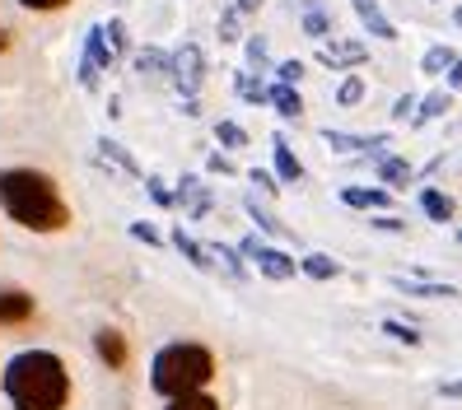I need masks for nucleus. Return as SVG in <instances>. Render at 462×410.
I'll list each match as a JSON object with an SVG mask.
<instances>
[{"label": "nucleus", "instance_id": "f257e3e1", "mask_svg": "<svg viewBox=\"0 0 462 410\" xmlns=\"http://www.w3.org/2000/svg\"><path fill=\"white\" fill-rule=\"evenodd\" d=\"M0 210L29 233H61L70 224V205L61 201L57 182L38 169H5L0 173Z\"/></svg>", "mask_w": 462, "mask_h": 410}, {"label": "nucleus", "instance_id": "f03ea898", "mask_svg": "<svg viewBox=\"0 0 462 410\" xmlns=\"http://www.w3.org/2000/svg\"><path fill=\"white\" fill-rule=\"evenodd\" d=\"M5 396L14 410H66L70 373L51 350H23L5 364Z\"/></svg>", "mask_w": 462, "mask_h": 410}, {"label": "nucleus", "instance_id": "7ed1b4c3", "mask_svg": "<svg viewBox=\"0 0 462 410\" xmlns=\"http://www.w3.org/2000/svg\"><path fill=\"white\" fill-rule=\"evenodd\" d=\"M215 378V354L197 341H173L154 354L150 364V387L159 396H187V392H206V382Z\"/></svg>", "mask_w": 462, "mask_h": 410}, {"label": "nucleus", "instance_id": "20e7f679", "mask_svg": "<svg viewBox=\"0 0 462 410\" xmlns=\"http://www.w3.org/2000/svg\"><path fill=\"white\" fill-rule=\"evenodd\" d=\"M169 79L182 98H197L201 85H206V51L197 42H182L173 57H169Z\"/></svg>", "mask_w": 462, "mask_h": 410}, {"label": "nucleus", "instance_id": "39448f33", "mask_svg": "<svg viewBox=\"0 0 462 410\" xmlns=\"http://www.w3.org/2000/svg\"><path fill=\"white\" fill-rule=\"evenodd\" d=\"M238 257L257 261V270H262L266 280H294V276H299V261H294L290 252L266 248V242H257V238H243V242H238Z\"/></svg>", "mask_w": 462, "mask_h": 410}, {"label": "nucleus", "instance_id": "423d86ee", "mask_svg": "<svg viewBox=\"0 0 462 410\" xmlns=\"http://www.w3.org/2000/svg\"><path fill=\"white\" fill-rule=\"evenodd\" d=\"M322 145H332L337 154H365V159H383L393 145H388V131H374V135H350V131H322Z\"/></svg>", "mask_w": 462, "mask_h": 410}, {"label": "nucleus", "instance_id": "0eeeda50", "mask_svg": "<svg viewBox=\"0 0 462 410\" xmlns=\"http://www.w3.org/2000/svg\"><path fill=\"white\" fill-rule=\"evenodd\" d=\"M318 61L350 75V66H365V61H369V47H365L360 38H328V42L318 47Z\"/></svg>", "mask_w": 462, "mask_h": 410}, {"label": "nucleus", "instance_id": "6e6552de", "mask_svg": "<svg viewBox=\"0 0 462 410\" xmlns=\"http://www.w3.org/2000/svg\"><path fill=\"white\" fill-rule=\"evenodd\" d=\"M337 201L350 210H388L393 205V191L388 187H341Z\"/></svg>", "mask_w": 462, "mask_h": 410}, {"label": "nucleus", "instance_id": "1a4fd4ad", "mask_svg": "<svg viewBox=\"0 0 462 410\" xmlns=\"http://www.w3.org/2000/svg\"><path fill=\"white\" fill-rule=\"evenodd\" d=\"M271 163H276V182H281V187L304 182V163H299V154L290 150L285 135H276V141H271Z\"/></svg>", "mask_w": 462, "mask_h": 410}, {"label": "nucleus", "instance_id": "9d476101", "mask_svg": "<svg viewBox=\"0 0 462 410\" xmlns=\"http://www.w3.org/2000/svg\"><path fill=\"white\" fill-rule=\"evenodd\" d=\"M350 10L360 14V23L369 29V38H383V42H397V23L378 10V0H350Z\"/></svg>", "mask_w": 462, "mask_h": 410}, {"label": "nucleus", "instance_id": "9b49d317", "mask_svg": "<svg viewBox=\"0 0 462 410\" xmlns=\"http://www.w3.org/2000/svg\"><path fill=\"white\" fill-rule=\"evenodd\" d=\"M94 350H98V360L107 369H126V360H131V345H126V336L117 332V326H103V332L94 336Z\"/></svg>", "mask_w": 462, "mask_h": 410}, {"label": "nucleus", "instance_id": "f8f14e48", "mask_svg": "<svg viewBox=\"0 0 462 410\" xmlns=\"http://www.w3.org/2000/svg\"><path fill=\"white\" fill-rule=\"evenodd\" d=\"M266 103L276 107L285 122H299V117H304V98H299V85H281V79H271V85H266Z\"/></svg>", "mask_w": 462, "mask_h": 410}, {"label": "nucleus", "instance_id": "ddd939ff", "mask_svg": "<svg viewBox=\"0 0 462 410\" xmlns=\"http://www.w3.org/2000/svg\"><path fill=\"white\" fill-rule=\"evenodd\" d=\"M173 196H178V205H182L187 214H192V220H201V214H210V187H206L201 178H182Z\"/></svg>", "mask_w": 462, "mask_h": 410}, {"label": "nucleus", "instance_id": "4468645a", "mask_svg": "<svg viewBox=\"0 0 462 410\" xmlns=\"http://www.w3.org/2000/svg\"><path fill=\"white\" fill-rule=\"evenodd\" d=\"M33 317V294L23 289H0V326H19Z\"/></svg>", "mask_w": 462, "mask_h": 410}, {"label": "nucleus", "instance_id": "2eb2a0df", "mask_svg": "<svg viewBox=\"0 0 462 410\" xmlns=\"http://www.w3.org/2000/svg\"><path fill=\"white\" fill-rule=\"evenodd\" d=\"M85 61H89L98 75H103V70H113V61H117V51H113V42H107L103 23H94L89 38H85Z\"/></svg>", "mask_w": 462, "mask_h": 410}, {"label": "nucleus", "instance_id": "dca6fc26", "mask_svg": "<svg viewBox=\"0 0 462 410\" xmlns=\"http://www.w3.org/2000/svg\"><path fill=\"white\" fill-rule=\"evenodd\" d=\"M453 107V89H430L425 98H416V113H411V126H425V122H439Z\"/></svg>", "mask_w": 462, "mask_h": 410}, {"label": "nucleus", "instance_id": "f3484780", "mask_svg": "<svg viewBox=\"0 0 462 410\" xmlns=\"http://www.w3.org/2000/svg\"><path fill=\"white\" fill-rule=\"evenodd\" d=\"M378 182H383L388 191H402V187L416 182V169L406 159H397V154H383V159H378Z\"/></svg>", "mask_w": 462, "mask_h": 410}, {"label": "nucleus", "instance_id": "a211bd4d", "mask_svg": "<svg viewBox=\"0 0 462 410\" xmlns=\"http://www.w3.org/2000/svg\"><path fill=\"white\" fill-rule=\"evenodd\" d=\"M420 210H425V220H430V224H448L453 214H457L453 196H444L439 187H420Z\"/></svg>", "mask_w": 462, "mask_h": 410}, {"label": "nucleus", "instance_id": "6ab92c4d", "mask_svg": "<svg viewBox=\"0 0 462 410\" xmlns=\"http://www.w3.org/2000/svg\"><path fill=\"white\" fill-rule=\"evenodd\" d=\"M393 289L397 294H411V298H457V289L453 285H439V280H406V276H397Z\"/></svg>", "mask_w": 462, "mask_h": 410}, {"label": "nucleus", "instance_id": "aec40b11", "mask_svg": "<svg viewBox=\"0 0 462 410\" xmlns=\"http://www.w3.org/2000/svg\"><path fill=\"white\" fill-rule=\"evenodd\" d=\"M299 276H309V280H337L341 276V261L332 252H309L304 261H299Z\"/></svg>", "mask_w": 462, "mask_h": 410}, {"label": "nucleus", "instance_id": "412c9836", "mask_svg": "<svg viewBox=\"0 0 462 410\" xmlns=\"http://www.w3.org/2000/svg\"><path fill=\"white\" fill-rule=\"evenodd\" d=\"M173 248L192 261L197 270H215V261H210V248H201V242L192 238V233H182V229H173Z\"/></svg>", "mask_w": 462, "mask_h": 410}, {"label": "nucleus", "instance_id": "4be33fe9", "mask_svg": "<svg viewBox=\"0 0 462 410\" xmlns=\"http://www.w3.org/2000/svg\"><path fill=\"white\" fill-rule=\"evenodd\" d=\"M453 61H457V51L444 47V42H434V47H425V57H420V75H448Z\"/></svg>", "mask_w": 462, "mask_h": 410}, {"label": "nucleus", "instance_id": "5701e85b", "mask_svg": "<svg viewBox=\"0 0 462 410\" xmlns=\"http://www.w3.org/2000/svg\"><path fill=\"white\" fill-rule=\"evenodd\" d=\"M299 23H304V33H309V38H322V42L332 38V14L322 10V5H309V10H304V19H299Z\"/></svg>", "mask_w": 462, "mask_h": 410}, {"label": "nucleus", "instance_id": "b1692460", "mask_svg": "<svg viewBox=\"0 0 462 410\" xmlns=\"http://www.w3.org/2000/svg\"><path fill=\"white\" fill-rule=\"evenodd\" d=\"M234 94H238L243 103H266V85H262L253 70H238V75H234Z\"/></svg>", "mask_w": 462, "mask_h": 410}, {"label": "nucleus", "instance_id": "393cba45", "mask_svg": "<svg viewBox=\"0 0 462 410\" xmlns=\"http://www.w3.org/2000/svg\"><path fill=\"white\" fill-rule=\"evenodd\" d=\"M135 70L141 75H169V51H159V47L135 51Z\"/></svg>", "mask_w": 462, "mask_h": 410}, {"label": "nucleus", "instance_id": "a878e982", "mask_svg": "<svg viewBox=\"0 0 462 410\" xmlns=\"http://www.w3.org/2000/svg\"><path fill=\"white\" fill-rule=\"evenodd\" d=\"M98 150H103V159H113L117 169H126L131 178H141V163H135V159H131V154H126L117 141H107V135H103V141H98Z\"/></svg>", "mask_w": 462, "mask_h": 410}, {"label": "nucleus", "instance_id": "bb28decb", "mask_svg": "<svg viewBox=\"0 0 462 410\" xmlns=\"http://www.w3.org/2000/svg\"><path fill=\"white\" fill-rule=\"evenodd\" d=\"M383 336H388V341H397V345H420V341H425L411 322H397V317H388V322H383Z\"/></svg>", "mask_w": 462, "mask_h": 410}, {"label": "nucleus", "instance_id": "cd10ccee", "mask_svg": "<svg viewBox=\"0 0 462 410\" xmlns=\"http://www.w3.org/2000/svg\"><path fill=\"white\" fill-rule=\"evenodd\" d=\"M215 141H220L225 150H248V131H243L238 122H220L215 126Z\"/></svg>", "mask_w": 462, "mask_h": 410}, {"label": "nucleus", "instance_id": "c85d7f7f", "mask_svg": "<svg viewBox=\"0 0 462 410\" xmlns=\"http://www.w3.org/2000/svg\"><path fill=\"white\" fill-rule=\"evenodd\" d=\"M337 103H341V107L365 103V79H360V75H346L341 85H337Z\"/></svg>", "mask_w": 462, "mask_h": 410}, {"label": "nucleus", "instance_id": "c756f323", "mask_svg": "<svg viewBox=\"0 0 462 410\" xmlns=\"http://www.w3.org/2000/svg\"><path fill=\"white\" fill-rule=\"evenodd\" d=\"M169 410H220V401L206 396V392H187V396H173Z\"/></svg>", "mask_w": 462, "mask_h": 410}, {"label": "nucleus", "instance_id": "7c9ffc66", "mask_svg": "<svg viewBox=\"0 0 462 410\" xmlns=\"http://www.w3.org/2000/svg\"><path fill=\"white\" fill-rule=\"evenodd\" d=\"M248 214L257 220V229H262V233H276V238H285V233H290V229H285V224L276 220V214H271V210H262L257 201H248Z\"/></svg>", "mask_w": 462, "mask_h": 410}, {"label": "nucleus", "instance_id": "2f4dec72", "mask_svg": "<svg viewBox=\"0 0 462 410\" xmlns=\"http://www.w3.org/2000/svg\"><path fill=\"white\" fill-rule=\"evenodd\" d=\"M103 33H107V42H113V51H117V57H122V51L131 47V38H126V23H122V19H107V23H103Z\"/></svg>", "mask_w": 462, "mask_h": 410}, {"label": "nucleus", "instance_id": "473e14b6", "mask_svg": "<svg viewBox=\"0 0 462 410\" xmlns=\"http://www.w3.org/2000/svg\"><path fill=\"white\" fill-rule=\"evenodd\" d=\"M271 75H276L281 85H304V75H309V70H304V61H281Z\"/></svg>", "mask_w": 462, "mask_h": 410}, {"label": "nucleus", "instance_id": "72a5a7b5", "mask_svg": "<svg viewBox=\"0 0 462 410\" xmlns=\"http://www.w3.org/2000/svg\"><path fill=\"white\" fill-rule=\"evenodd\" d=\"M145 187H150V201H154V205H164V210H173V205H178V196L164 187V178H145Z\"/></svg>", "mask_w": 462, "mask_h": 410}, {"label": "nucleus", "instance_id": "f704fd0d", "mask_svg": "<svg viewBox=\"0 0 462 410\" xmlns=\"http://www.w3.org/2000/svg\"><path fill=\"white\" fill-rule=\"evenodd\" d=\"M210 257H220V261H225V266L234 270V276H238V280L248 276V266L238 261V248H225V242H215V248H210Z\"/></svg>", "mask_w": 462, "mask_h": 410}, {"label": "nucleus", "instance_id": "c9c22d12", "mask_svg": "<svg viewBox=\"0 0 462 410\" xmlns=\"http://www.w3.org/2000/svg\"><path fill=\"white\" fill-rule=\"evenodd\" d=\"M131 238H141V242H150V248H164V233H159L154 224H145V220H135V224H131Z\"/></svg>", "mask_w": 462, "mask_h": 410}, {"label": "nucleus", "instance_id": "e433bc0d", "mask_svg": "<svg viewBox=\"0 0 462 410\" xmlns=\"http://www.w3.org/2000/svg\"><path fill=\"white\" fill-rule=\"evenodd\" d=\"M238 19H243V14H238L234 5L220 14V42H238Z\"/></svg>", "mask_w": 462, "mask_h": 410}, {"label": "nucleus", "instance_id": "4c0bfd02", "mask_svg": "<svg viewBox=\"0 0 462 410\" xmlns=\"http://www.w3.org/2000/svg\"><path fill=\"white\" fill-rule=\"evenodd\" d=\"M248 66H253V75L266 70V38H248Z\"/></svg>", "mask_w": 462, "mask_h": 410}, {"label": "nucleus", "instance_id": "58836bf2", "mask_svg": "<svg viewBox=\"0 0 462 410\" xmlns=\"http://www.w3.org/2000/svg\"><path fill=\"white\" fill-rule=\"evenodd\" d=\"M248 178H253V187H262V191H266V196H276V191H281V182H276V173H266V169H253Z\"/></svg>", "mask_w": 462, "mask_h": 410}, {"label": "nucleus", "instance_id": "ea45409f", "mask_svg": "<svg viewBox=\"0 0 462 410\" xmlns=\"http://www.w3.org/2000/svg\"><path fill=\"white\" fill-rule=\"evenodd\" d=\"M411 113H416V94H402L393 103V122H411Z\"/></svg>", "mask_w": 462, "mask_h": 410}, {"label": "nucleus", "instance_id": "a19ab883", "mask_svg": "<svg viewBox=\"0 0 462 410\" xmlns=\"http://www.w3.org/2000/svg\"><path fill=\"white\" fill-rule=\"evenodd\" d=\"M369 224H374L378 233H402V229H406V224L397 220V214H383V210H378V214H374V220H369Z\"/></svg>", "mask_w": 462, "mask_h": 410}, {"label": "nucleus", "instance_id": "79ce46f5", "mask_svg": "<svg viewBox=\"0 0 462 410\" xmlns=\"http://www.w3.org/2000/svg\"><path fill=\"white\" fill-rule=\"evenodd\" d=\"M23 10H38V14H47V10H61V5H70V0H19Z\"/></svg>", "mask_w": 462, "mask_h": 410}, {"label": "nucleus", "instance_id": "37998d69", "mask_svg": "<svg viewBox=\"0 0 462 410\" xmlns=\"http://www.w3.org/2000/svg\"><path fill=\"white\" fill-rule=\"evenodd\" d=\"M206 169H210V173H220V178H229V173H234V163H229L225 154H210V159H206Z\"/></svg>", "mask_w": 462, "mask_h": 410}, {"label": "nucleus", "instance_id": "c03bdc74", "mask_svg": "<svg viewBox=\"0 0 462 410\" xmlns=\"http://www.w3.org/2000/svg\"><path fill=\"white\" fill-rule=\"evenodd\" d=\"M439 396H444V401H462V378H448V382H439Z\"/></svg>", "mask_w": 462, "mask_h": 410}, {"label": "nucleus", "instance_id": "a18cd8bd", "mask_svg": "<svg viewBox=\"0 0 462 410\" xmlns=\"http://www.w3.org/2000/svg\"><path fill=\"white\" fill-rule=\"evenodd\" d=\"M444 79H448V89H453V94L462 89V57H457V61L448 66V75H444Z\"/></svg>", "mask_w": 462, "mask_h": 410}, {"label": "nucleus", "instance_id": "49530a36", "mask_svg": "<svg viewBox=\"0 0 462 410\" xmlns=\"http://www.w3.org/2000/svg\"><path fill=\"white\" fill-rule=\"evenodd\" d=\"M262 5H266V0H234V10H238V14H257Z\"/></svg>", "mask_w": 462, "mask_h": 410}, {"label": "nucleus", "instance_id": "de8ad7c7", "mask_svg": "<svg viewBox=\"0 0 462 410\" xmlns=\"http://www.w3.org/2000/svg\"><path fill=\"white\" fill-rule=\"evenodd\" d=\"M10 47V29H0V51H5Z\"/></svg>", "mask_w": 462, "mask_h": 410}, {"label": "nucleus", "instance_id": "09e8293b", "mask_svg": "<svg viewBox=\"0 0 462 410\" xmlns=\"http://www.w3.org/2000/svg\"><path fill=\"white\" fill-rule=\"evenodd\" d=\"M453 23H457V29H462V5H457V10H453Z\"/></svg>", "mask_w": 462, "mask_h": 410}, {"label": "nucleus", "instance_id": "8fccbe9b", "mask_svg": "<svg viewBox=\"0 0 462 410\" xmlns=\"http://www.w3.org/2000/svg\"><path fill=\"white\" fill-rule=\"evenodd\" d=\"M457 242H462V229H457Z\"/></svg>", "mask_w": 462, "mask_h": 410}]
</instances>
